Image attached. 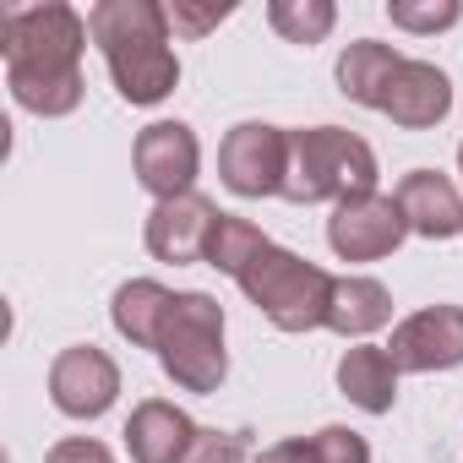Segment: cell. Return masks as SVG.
<instances>
[{
  "label": "cell",
  "mask_w": 463,
  "mask_h": 463,
  "mask_svg": "<svg viewBox=\"0 0 463 463\" xmlns=\"http://www.w3.org/2000/svg\"><path fill=\"white\" fill-rule=\"evenodd\" d=\"M88 17L66 0L44 6H12L0 17V55H6V88L17 109L39 120H61L82 104V50H88Z\"/></svg>",
  "instance_id": "1"
},
{
  "label": "cell",
  "mask_w": 463,
  "mask_h": 463,
  "mask_svg": "<svg viewBox=\"0 0 463 463\" xmlns=\"http://www.w3.org/2000/svg\"><path fill=\"white\" fill-rule=\"evenodd\" d=\"M88 33L115 77V93L137 109H153L180 82V55L169 44V12L158 0H99Z\"/></svg>",
  "instance_id": "2"
},
{
  "label": "cell",
  "mask_w": 463,
  "mask_h": 463,
  "mask_svg": "<svg viewBox=\"0 0 463 463\" xmlns=\"http://www.w3.org/2000/svg\"><path fill=\"white\" fill-rule=\"evenodd\" d=\"M376 191V153L360 131L344 126H300L289 131V169H284V202L317 207V202H344Z\"/></svg>",
  "instance_id": "3"
},
{
  "label": "cell",
  "mask_w": 463,
  "mask_h": 463,
  "mask_svg": "<svg viewBox=\"0 0 463 463\" xmlns=\"http://www.w3.org/2000/svg\"><path fill=\"white\" fill-rule=\"evenodd\" d=\"M158 365L164 376L180 387V392H218L223 376H229V349H223V306L202 289H180L169 317H164V333H158Z\"/></svg>",
  "instance_id": "4"
},
{
  "label": "cell",
  "mask_w": 463,
  "mask_h": 463,
  "mask_svg": "<svg viewBox=\"0 0 463 463\" xmlns=\"http://www.w3.org/2000/svg\"><path fill=\"white\" fill-rule=\"evenodd\" d=\"M235 284L279 333H317V327H327L333 273H322L317 262H306V257H295L284 246H268Z\"/></svg>",
  "instance_id": "5"
},
{
  "label": "cell",
  "mask_w": 463,
  "mask_h": 463,
  "mask_svg": "<svg viewBox=\"0 0 463 463\" xmlns=\"http://www.w3.org/2000/svg\"><path fill=\"white\" fill-rule=\"evenodd\" d=\"M284 169H289V131L268 126V120H241L229 126V137L218 142V180L257 202V196H279L284 191Z\"/></svg>",
  "instance_id": "6"
},
{
  "label": "cell",
  "mask_w": 463,
  "mask_h": 463,
  "mask_svg": "<svg viewBox=\"0 0 463 463\" xmlns=\"http://www.w3.org/2000/svg\"><path fill=\"white\" fill-rule=\"evenodd\" d=\"M403 241H409V218H403L398 196H387V191L344 196L327 218V246L338 262H382Z\"/></svg>",
  "instance_id": "7"
},
{
  "label": "cell",
  "mask_w": 463,
  "mask_h": 463,
  "mask_svg": "<svg viewBox=\"0 0 463 463\" xmlns=\"http://www.w3.org/2000/svg\"><path fill=\"white\" fill-rule=\"evenodd\" d=\"M131 169H137L142 191H153V202L185 196L196 185V169H202V142L185 120H153L137 131Z\"/></svg>",
  "instance_id": "8"
},
{
  "label": "cell",
  "mask_w": 463,
  "mask_h": 463,
  "mask_svg": "<svg viewBox=\"0 0 463 463\" xmlns=\"http://www.w3.org/2000/svg\"><path fill=\"white\" fill-rule=\"evenodd\" d=\"M120 398V365L99 344H71L50 365V403L66 420H99Z\"/></svg>",
  "instance_id": "9"
},
{
  "label": "cell",
  "mask_w": 463,
  "mask_h": 463,
  "mask_svg": "<svg viewBox=\"0 0 463 463\" xmlns=\"http://www.w3.org/2000/svg\"><path fill=\"white\" fill-rule=\"evenodd\" d=\"M398 376H430V371H458L463 365V306H425L392 327L387 344Z\"/></svg>",
  "instance_id": "10"
},
{
  "label": "cell",
  "mask_w": 463,
  "mask_h": 463,
  "mask_svg": "<svg viewBox=\"0 0 463 463\" xmlns=\"http://www.w3.org/2000/svg\"><path fill=\"white\" fill-rule=\"evenodd\" d=\"M218 223V207L202 196V191H185V196H169V202H153L147 223H142V241L158 262H202L207 257V235Z\"/></svg>",
  "instance_id": "11"
},
{
  "label": "cell",
  "mask_w": 463,
  "mask_h": 463,
  "mask_svg": "<svg viewBox=\"0 0 463 463\" xmlns=\"http://www.w3.org/2000/svg\"><path fill=\"white\" fill-rule=\"evenodd\" d=\"M376 115H387L403 131H430V126H441L452 115V77L441 66H430V61L403 55L398 71H392V82H387V93H382Z\"/></svg>",
  "instance_id": "12"
},
{
  "label": "cell",
  "mask_w": 463,
  "mask_h": 463,
  "mask_svg": "<svg viewBox=\"0 0 463 463\" xmlns=\"http://www.w3.org/2000/svg\"><path fill=\"white\" fill-rule=\"evenodd\" d=\"M392 196H398V207L409 218V235H420V241L463 235V191L441 169H409Z\"/></svg>",
  "instance_id": "13"
},
{
  "label": "cell",
  "mask_w": 463,
  "mask_h": 463,
  "mask_svg": "<svg viewBox=\"0 0 463 463\" xmlns=\"http://www.w3.org/2000/svg\"><path fill=\"white\" fill-rule=\"evenodd\" d=\"M196 430H202V425H196L180 403H169V398H142V403L131 409V420H126V452H131V463H180V458L191 452Z\"/></svg>",
  "instance_id": "14"
},
{
  "label": "cell",
  "mask_w": 463,
  "mask_h": 463,
  "mask_svg": "<svg viewBox=\"0 0 463 463\" xmlns=\"http://www.w3.org/2000/svg\"><path fill=\"white\" fill-rule=\"evenodd\" d=\"M392 322V295L382 279L365 273H344L333 279V306H327V333L338 338H371Z\"/></svg>",
  "instance_id": "15"
},
{
  "label": "cell",
  "mask_w": 463,
  "mask_h": 463,
  "mask_svg": "<svg viewBox=\"0 0 463 463\" xmlns=\"http://www.w3.org/2000/svg\"><path fill=\"white\" fill-rule=\"evenodd\" d=\"M338 392L354 409H365V414H392V403H398V365H392V354L376 349V344L344 349V360H338Z\"/></svg>",
  "instance_id": "16"
},
{
  "label": "cell",
  "mask_w": 463,
  "mask_h": 463,
  "mask_svg": "<svg viewBox=\"0 0 463 463\" xmlns=\"http://www.w3.org/2000/svg\"><path fill=\"white\" fill-rule=\"evenodd\" d=\"M169 306H175V289H164L158 279H131V284L115 289L109 322H115V333H120L131 349H158V333H164Z\"/></svg>",
  "instance_id": "17"
},
{
  "label": "cell",
  "mask_w": 463,
  "mask_h": 463,
  "mask_svg": "<svg viewBox=\"0 0 463 463\" xmlns=\"http://www.w3.org/2000/svg\"><path fill=\"white\" fill-rule=\"evenodd\" d=\"M398 61H403V55H398L392 44H382V39H354V44H344L338 66H333L338 93L354 99V104H365V109H382V93H387Z\"/></svg>",
  "instance_id": "18"
},
{
  "label": "cell",
  "mask_w": 463,
  "mask_h": 463,
  "mask_svg": "<svg viewBox=\"0 0 463 463\" xmlns=\"http://www.w3.org/2000/svg\"><path fill=\"white\" fill-rule=\"evenodd\" d=\"M262 463H371V441L349 425H322L317 436H289L262 452Z\"/></svg>",
  "instance_id": "19"
},
{
  "label": "cell",
  "mask_w": 463,
  "mask_h": 463,
  "mask_svg": "<svg viewBox=\"0 0 463 463\" xmlns=\"http://www.w3.org/2000/svg\"><path fill=\"white\" fill-rule=\"evenodd\" d=\"M273 241L262 235V229L251 223V218H241V213H218V223H213V235H207V268H218V273H229V279H241L262 251H268Z\"/></svg>",
  "instance_id": "20"
},
{
  "label": "cell",
  "mask_w": 463,
  "mask_h": 463,
  "mask_svg": "<svg viewBox=\"0 0 463 463\" xmlns=\"http://www.w3.org/2000/svg\"><path fill=\"white\" fill-rule=\"evenodd\" d=\"M268 23H273V33L284 39V44H322L327 33H333V23H338V6L333 0H273L268 6Z\"/></svg>",
  "instance_id": "21"
},
{
  "label": "cell",
  "mask_w": 463,
  "mask_h": 463,
  "mask_svg": "<svg viewBox=\"0 0 463 463\" xmlns=\"http://www.w3.org/2000/svg\"><path fill=\"white\" fill-rule=\"evenodd\" d=\"M387 17L403 33H447L463 17V6H458V0H392Z\"/></svg>",
  "instance_id": "22"
},
{
  "label": "cell",
  "mask_w": 463,
  "mask_h": 463,
  "mask_svg": "<svg viewBox=\"0 0 463 463\" xmlns=\"http://www.w3.org/2000/svg\"><path fill=\"white\" fill-rule=\"evenodd\" d=\"M180 463H257L251 458V430H218V425H202L191 452Z\"/></svg>",
  "instance_id": "23"
},
{
  "label": "cell",
  "mask_w": 463,
  "mask_h": 463,
  "mask_svg": "<svg viewBox=\"0 0 463 463\" xmlns=\"http://www.w3.org/2000/svg\"><path fill=\"white\" fill-rule=\"evenodd\" d=\"M169 12V33H180V39H202V33H213L235 6H196V0H175V6H164Z\"/></svg>",
  "instance_id": "24"
},
{
  "label": "cell",
  "mask_w": 463,
  "mask_h": 463,
  "mask_svg": "<svg viewBox=\"0 0 463 463\" xmlns=\"http://www.w3.org/2000/svg\"><path fill=\"white\" fill-rule=\"evenodd\" d=\"M44 463H115V452L104 441H93V436H66V441L50 447Z\"/></svg>",
  "instance_id": "25"
},
{
  "label": "cell",
  "mask_w": 463,
  "mask_h": 463,
  "mask_svg": "<svg viewBox=\"0 0 463 463\" xmlns=\"http://www.w3.org/2000/svg\"><path fill=\"white\" fill-rule=\"evenodd\" d=\"M458 175H463V142H458Z\"/></svg>",
  "instance_id": "26"
},
{
  "label": "cell",
  "mask_w": 463,
  "mask_h": 463,
  "mask_svg": "<svg viewBox=\"0 0 463 463\" xmlns=\"http://www.w3.org/2000/svg\"><path fill=\"white\" fill-rule=\"evenodd\" d=\"M257 463H262V458H257Z\"/></svg>",
  "instance_id": "27"
}]
</instances>
